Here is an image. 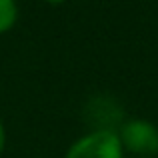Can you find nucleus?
<instances>
[{
  "label": "nucleus",
  "mask_w": 158,
  "mask_h": 158,
  "mask_svg": "<svg viewBox=\"0 0 158 158\" xmlns=\"http://www.w3.org/2000/svg\"><path fill=\"white\" fill-rule=\"evenodd\" d=\"M118 132L112 128H92L66 148L64 158H124Z\"/></svg>",
  "instance_id": "f257e3e1"
},
{
  "label": "nucleus",
  "mask_w": 158,
  "mask_h": 158,
  "mask_svg": "<svg viewBox=\"0 0 158 158\" xmlns=\"http://www.w3.org/2000/svg\"><path fill=\"white\" fill-rule=\"evenodd\" d=\"M118 132V138L122 142L124 152L150 158L158 154V126L150 120L132 118L122 122Z\"/></svg>",
  "instance_id": "f03ea898"
},
{
  "label": "nucleus",
  "mask_w": 158,
  "mask_h": 158,
  "mask_svg": "<svg viewBox=\"0 0 158 158\" xmlns=\"http://www.w3.org/2000/svg\"><path fill=\"white\" fill-rule=\"evenodd\" d=\"M20 8L16 0H0V36L10 32L18 22Z\"/></svg>",
  "instance_id": "7ed1b4c3"
},
{
  "label": "nucleus",
  "mask_w": 158,
  "mask_h": 158,
  "mask_svg": "<svg viewBox=\"0 0 158 158\" xmlns=\"http://www.w3.org/2000/svg\"><path fill=\"white\" fill-rule=\"evenodd\" d=\"M4 148H6V126H4V120L0 116V158L4 154Z\"/></svg>",
  "instance_id": "20e7f679"
},
{
  "label": "nucleus",
  "mask_w": 158,
  "mask_h": 158,
  "mask_svg": "<svg viewBox=\"0 0 158 158\" xmlns=\"http://www.w3.org/2000/svg\"><path fill=\"white\" fill-rule=\"evenodd\" d=\"M44 4H50V6H60V4H64L66 0H42Z\"/></svg>",
  "instance_id": "39448f33"
}]
</instances>
